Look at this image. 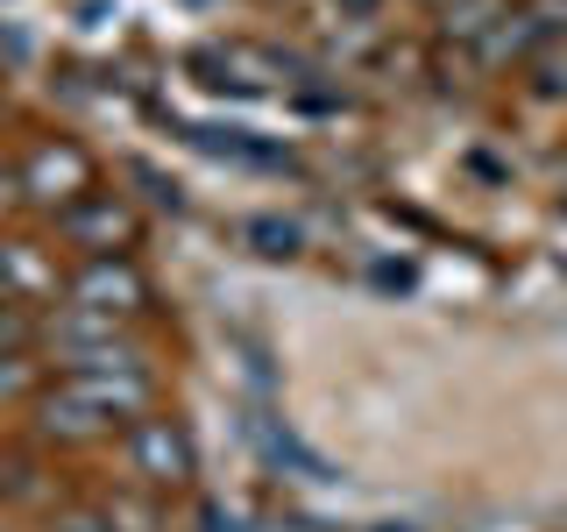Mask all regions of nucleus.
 I'll return each mask as SVG.
<instances>
[{
	"label": "nucleus",
	"mask_w": 567,
	"mask_h": 532,
	"mask_svg": "<svg viewBox=\"0 0 567 532\" xmlns=\"http://www.w3.org/2000/svg\"><path fill=\"white\" fill-rule=\"evenodd\" d=\"M35 341H43V327L29 319V306H8V298H0V355L35 348Z\"/></svg>",
	"instance_id": "nucleus-15"
},
{
	"label": "nucleus",
	"mask_w": 567,
	"mask_h": 532,
	"mask_svg": "<svg viewBox=\"0 0 567 532\" xmlns=\"http://www.w3.org/2000/svg\"><path fill=\"white\" fill-rule=\"evenodd\" d=\"M121 448H128L135 483H142V490H156V497H177V490L199 483V440H192V426L177 419V412H150V419H135L128 433H121Z\"/></svg>",
	"instance_id": "nucleus-3"
},
{
	"label": "nucleus",
	"mask_w": 567,
	"mask_h": 532,
	"mask_svg": "<svg viewBox=\"0 0 567 532\" xmlns=\"http://www.w3.org/2000/svg\"><path fill=\"white\" fill-rule=\"evenodd\" d=\"M29 419H35V440H50V448H93V440H114L128 433L121 419H106L93 398H79L64 377L43 383V398H29Z\"/></svg>",
	"instance_id": "nucleus-6"
},
{
	"label": "nucleus",
	"mask_w": 567,
	"mask_h": 532,
	"mask_svg": "<svg viewBox=\"0 0 567 532\" xmlns=\"http://www.w3.org/2000/svg\"><path fill=\"white\" fill-rule=\"evenodd\" d=\"M248 242H262V256H298V227L291 221H248Z\"/></svg>",
	"instance_id": "nucleus-16"
},
{
	"label": "nucleus",
	"mask_w": 567,
	"mask_h": 532,
	"mask_svg": "<svg viewBox=\"0 0 567 532\" xmlns=\"http://www.w3.org/2000/svg\"><path fill=\"white\" fill-rule=\"evenodd\" d=\"M8 185H14V200H22V206H35V213H50V221H58L64 206H79L85 192H100V164H93V150H85V142L43 135L22 164L8 171Z\"/></svg>",
	"instance_id": "nucleus-2"
},
{
	"label": "nucleus",
	"mask_w": 567,
	"mask_h": 532,
	"mask_svg": "<svg viewBox=\"0 0 567 532\" xmlns=\"http://www.w3.org/2000/svg\"><path fill=\"white\" fill-rule=\"evenodd\" d=\"M50 532H114V525H106L100 504H93V511L79 504V511H58V519H50Z\"/></svg>",
	"instance_id": "nucleus-17"
},
{
	"label": "nucleus",
	"mask_w": 567,
	"mask_h": 532,
	"mask_svg": "<svg viewBox=\"0 0 567 532\" xmlns=\"http://www.w3.org/2000/svg\"><path fill=\"white\" fill-rule=\"evenodd\" d=\"M0 114H8V85H0Z\"/></svg>",
	"instance_id": "nucleus-23"
},
{
	"label": "nucleus",
	"mask_w": 567,
	"mask_h": 532,
	"mask_svg": "<svg viewBox=\"0 0 567 532\" xmlns=\"http://www.w3.org/2000/svg\"><path fill=\"white\" fill-rule=\"evenodd\" d=\"M58 235L79 248V256H135L142 248V213L121 200V192H85L79 206L58 213Z\"/></svg>",
	"instance_id": "nucleus-5"
},
{
	"label": "nucleus",
	"mask_w": 567,
	"mask_h": 532,
	"mask_svg": "<svg viewBox=\"0 0 567 532\" xmlns=\"http://www.w3.org/2000/svg\"><path fill=\"white\" fill-rule=\"evenodd\" d=\"M64 306H85V313L128 327V319L156 313V284H150V270H142L135 256H85L79 270L64 277Z\"/></svg>",
	"instance_id": "nucleus-4"
},
{
	"label": "nucleus",
	"mask_w": 567,
	"mask_h": 532,
	"mask_svg": "<svg viewBox=\"0 0 567 532\" xmlns=\"http://www.w3.org/2000/svg\"><path fill=\"white\" fill-rule=\"evenodd\" d=\"M504 22V0H454V8H440V35L447 43H475L483 50V35Z\"/></svg>",
	"instance_id": "nucleus-10"
},
{
	"label": "nucleus",
	"mask_w": 567,
	"mask_h": 532,
	"mask_svg": "<svg viewBox=\"0 0 567 532\" xmlns=\"http://www.w3.org/2000/svg\"><path fill=\"white\" fill-rule=\"evenodd\" d=\"M0 490L8 497H22V504H35L50 483H43V461L35 454H0Z\"/></svg>",
	"instance_id": "nucleus-13"
},
{
	"label": "nucleus",
	"mask_w": 567,
	"mask_h": 532,
	"mask_svg": "<svg viewBox=\"0 0 567 532\" xmlns=\"http://www.w3.org/2000/svg\"><path fill=\"white\" fill-rule=\"evenodd\" d=\"M43 355H50L58 377H121V369H150V348H142L121 319H100L85 306H58L43 319Z\"/></svg>",
	"instance_id": "nucleus-1"
},
{
	"label": "nucleus",
	"mask_w": 567,
	"mask_h": 532,
	"mask_svg": "<svg viewBox=\"0 0 567 532\" xmlns=\"http://www.w3.org/2000/svg\"><path fill=\"white\" fill-rule=\"evenodd\" d=\"M256 440H262V454L277 461V469H298V475H312V483H333V469L319 461L306 440L291 433V426H277V419H256Z\"/></svg>",
	"instance_id": "nucleus-9"
},
{
	"label": "nucleus",
	"mask_w": 567,
	"mask_h": 532,
	"mask_svg": "<svg viewBox=\"0 0 567 532\" xmlns=\"http://www.w3.org/2000/svg\"><path fill=\"white\" fill-rule=\"evenodd\" d=\"M106 525L114 532H164V504H156V490H121V497H100Z\"/></svg>",
	"instance_id": "nucleus-11"
},
{
	"label": "nucleus",
	"mask_w": 567,
	"mask_h": 532,
	"mask_svg": "<svg viewBox=\"0 0 567 532\" xmlns=\"http://www.w3.org/2000/svg\"><path fill=\"white\" fill-rule=\"evenodd\" d=\"M199 532H235V519H227L220 504H206V511H199Z\"/></svg>",
	"instance_id": "nucleus-19"
},
{
	"label": "nucleus",
	"mask_w": 567,
	"mask_h": 532,
	"mask_svg": "<svg viewBox=\"0 0 567 532\" xmlns=\"http://www.w3.org/2000/svg\"><path fill=\"white\" fill-rule=\"evenodd\" d=\"M206 156H227V164H248V171H298V156L284 142H262L256 129H185Z\"/></svg>",
	"instance_id": "nucleus-8"
},
{
	"label": "nucleus",
	"mask_w": 567,
	"mask_h": 532,
	"mask_svg": "<svg viewBox=\"0 0 567 532\" xmlns=\"http://www.w3.org/2000/svg\"><path fill=\"white\" fill-rule=\"evenodd\" d=\"M0 298L8 306H43V298H64V270L43 242L8 235L0 242Z\"/></svg>",
	"instance_id": "nucleus-7"
},
{
	"label": "nucleus",
	"mask_w": 567,
	"mask_h": 532,
	"mask_svg": "<svg viewBox=\"0 0 567 532\" xmlns=\"http://www.w3.org/2000/svg\"><path fill=\"white\" fill-rule=\"evenodd\" d=\"M377 284L383 291H412V270H404V263H377Z\"/></svg>",
	"instance_id": "nucleus-18"
},
{
	"label": "nucleus",
	"mask_w": 567,
	"mask_h": 532,
	"mask_svg": "<svg viewBox=\"0 0 567 532\" xmlns=\"http://www.w3.org/2000/svg\"><path fill=\"white\" fill-rule=\"evenodd\" d=\"M0 58H8V64H22V58H29V43H22L14 29H0Z\"/></svg>",
	"instance_id": "nucleus-20"
},
{
	"label": "nucleus",
	"mask_w": 567,
	"mask_h": 532,
	"mask_svg": "<svg viewBox=\"0 0 567 532\" xmlns=\"http://www.w3.org/2000/svg\"><path fill=\"white\" fill-rule=\"evenodd\" d=\"M383 0H341V14H377Z\"/></svg>",
	"instance_id": "nucleus-21"
},
{
	"label": "nucleus",
	"mask_w": 567,
	"mask_h": 532,
	"mask_svg": "<svg viewBox=\"0 0 567 532\" xmlns=\"http://www.w3.org/2000/svg\"><path fill=\"white\" fill-rule=\"evenodd\" d=\"M419 8H454V0H419Z\"/></svg>",
	"instance_id": "nucleus-22"
},
{
	"label": "nucleus",
	"mask_w": 567,
	"mask_h": 532,
	"mask_svg": "<svg viewBox=\"0 0 567 532\" xmlns=\"http://www.w3.org/2000/svg\"><path fill=\"white\" fill-rule=\"evenodd\" d=\"M43 355L35 348H14V355H0V398H43Z\"/></svg>",
	"instance_id": "nucleus-12"
},
{
	"label": "nucleus",
	"mask_w": 567,
	"mask_h": 532,
	"mask_svg": "<svg viewBox=\"0 0 567 532\" xmlns=\"http://www.w3.org/2000/svg\"><path fill=\"white\" fill-rule=\"evenodd\" d=\"M128 177L142 192H150V206H164V213H185V185H177V177H164L156 164H142V156H128Z\"/></svg>",
	"instance_id": "nucleus-14"
}]
</instances>
